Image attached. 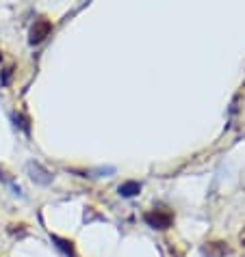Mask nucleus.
Here are the masks:
<instances>
[{"mask_svg":"<svg viewBox=\"0 0 245 257\" xmlns=\"http://www.w3.org/2000/svg\"><path fill=\"white\" fill-rule=\"evenodd\" d=\"M26 169H29V175L35 184H39V186H50L52 184V173L39 162H29Z\"/></svg>","mask_w":245,"mask_h":257,"instance_id":"1","label":"nucleus"},{"mask_svg":"<svg viewBox=\"0 0 245 257\" xmlns=\"http://www.w3.org/2000/svg\"><path fill=\"white\" fill-rule=\"evenodd\" d=\"M146 223L152 227V229H167L169 225H172V214L169 212H161V210H152V212H148L146 216H144Z\"/></svg>","mask_w":245,"mask_h":257,"instance_id":"2","label":"nucleus"},{"mask_svg":"<svg viewBox=\"0 0 245 257\" xmlns=\"http://www.w3.org/2000/svg\"><path fill=\"white\" fill-rule=\"evenodd\" d=\"M52 31V24L48 22V20H37L35 24H33V29H31V44L33 46H37V44H42V41L48 37Z\"/></svg>","mask_w":245,"mask_h":257,"instance_id":"3","label":"nucleus"},{"mask_svg":"<svg viewBox=\"0 0 245 257\" xmlns=\"http://www.w3.org/2000/svg\"><path fill=\"white\" fill-rule=\"evenodd\" d=\"M52 242H57V246H59L67 257H74V244H72L70 240H63V238H59V235H52Z\"/></svg>","mask_w":245,"mask_h":257,"instance_id":"5","label":"nucleus"},{"mask_svg":"<svg viewBox=\"0 0 245 257\" xmlns=\"http://www.w3.org/2000/svg\"><path fill=\"white\" fill-rule=\"evenodd\" d=\"M119 197H124V199H131V197H137V194L141 192V184L139 182H135V179H128V182L124 184H119Z\"/></svg>","mask_w":245,"mask_h":257,"instance_id":"4","label":"nucleus"}]
</instances>
